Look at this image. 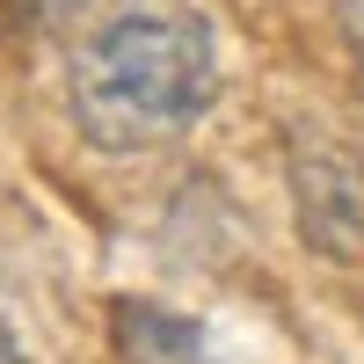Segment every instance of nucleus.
I'll use <instances>...</instances> for the list:
<instances>
[{
    "label": "nucleus",
    "instance_id": "1",
    "mask_svg": "<svg viewBox=\"0 0 364 364\" xmlns=\"http://www.w3.org/2000/svg\"><path fill=\"white\" fill-rule=\"evenodd\" d=\"M219 102V37L190 0H102L66 51V117L95 154H154Z\"/></svg>",
    "mask_w": 364,
    "mask_h": 364
},
{
    "label": "nucleus",
    "instance_id": "2",
    "mask_svg": "<svg viewBox=\"0 0 364 364\" xmlns=\"http://www.w3.org/2000/svg\"><path fill=\"white\" fill-rule=\"evenodd\" d=\"M291 182H299V226L321 255H357L364 240V161L343 139H299L291 146Z\"/></svg>",
    "mask_w": 364,
    "mask_h": 364
},
{
    "label": "nucleus",
    "instance_id": "3",
    "mask_svg": "<svg viewBox=\"0 0 364 364\" xmlns=\"http://www.w3.org/2000/svg\"><path fill=\"white\" fill-rule=\"evenodd\" d=\"M343 37H350V58L364 73V0H343Z\"/></svg>",
    "mask_w": 364,
    "mask_h": 364
}]
</instances>
